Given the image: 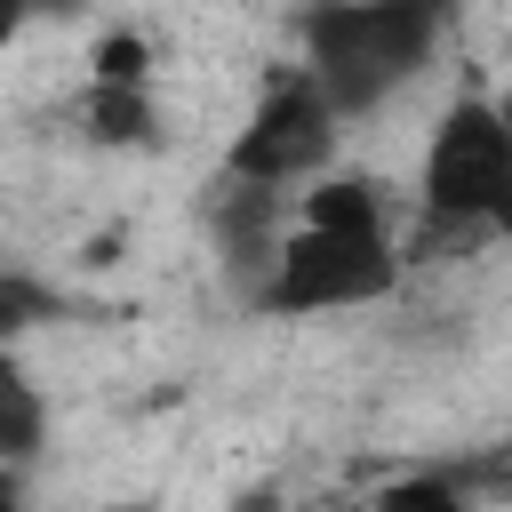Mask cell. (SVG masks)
Returning a JSON list of instances; mask_svg holds the SVG:
<instances>
[{
    "label": "cell",
    "mask_w": 512,
    "mask_h": 512,
    "mask_svg": "<svg viewBox=\"0 0 512 512\" xmlns=\"http://www.w3.org/2000/svg\"><path fill=\"white\" fill-rule=\"evenodd\" d=\"M104 512H160L152 496H128V504H104Z\"/></svg>",
    "instance_id": "cell-15"
},
{
    "label": "cell",
    "mask_w": 512,
    "mask_h": 512,
    "mask_svg": "<svg viewBox=\"0 0 512 512\" xmlns=\"http://www.w3.org/2000/svg\"><path fill=\"white\" fill-rule=\"evenodd\" d=\"M312 512H368V504H360V496H320Z\"/></svg>",
    "instance_id": "cell-13"
},
{
    "label": "cell",
    "mask_w": 512,
    "mask_h": 512,
    "mask_svg": "<svg viewBox=\"0 0 512 512\" xmlns=\"http://www.w3.org/2000/svg\"><path fill=\"white\" fill-rule=\"evenodd\" d=\"M512 232V120L496 96H456L416 160V240L400 264H440L448 248H488Z\"/></svg>",
    "instance_id": "cell-2"
},
{
    "label": "cell",
    "mask_w": 512,
    "mask_h": 512,
    "mask_svg": "<svg viewBox=\"0 0 512 512\" xmlns=\"http://www.w3.org/2000/svg\"><path fill=\"white\" fill-rule=\"evenodd\" d=\"M40 320H56V288L32 280V272H16V264H0V344H16Z\"/></svg>",
    "instance_id": "cell-9"
},
{
    "label": "cell",
    "mask_w": 512,
    "mask_h": 512,
    "mask_svg": "<svg viewBox=\"0 0 512 512\" xmlns=\"http://www.w3.org/2000/svg\"><path fill=\"white\" fill-rule=\"evenodd\" d=\"M16 24H24V8H16V0H0V40H8Z\"/></svg>",
    "instance_id": "cell-14"
},
{
    "label": "cell",
    "mask_w": 512,
    "mask_h": 512,
    "mask_svg": "<svg viewBox=\"0 0 512 512\" xmlns=\"http://www.w3.org/2000/svg\"><path fill=\"white\" fill-rule=\"evenodd\" d=\"M80 136L104 144V152H152L160 144V104H152V80H88L80 104H72Z\"/></svg>",
    "instance_id": "cell-6"
},
{
    "label": "cell",
    "mask_w": 512,
    "mask_h": 512,
    "mask_svg": "<svg viewBox=\"0 0 512 512\" xmlns=\"http://www.w3.org/2000/svg\"><path fill=\"white\" fill-rule=\"evenodd\" d=\"M336 136H344V120L328 112V96L312 88V72L304 64H288V72H272V88L248 104V120L232 128V144H224V184H264V192H296V184H312V176H328V160H336Z\"/></svg>",
    "instance_id": "cell-4"
},
{
    "label": "cell",
    "mask_w": 512,
    "mask_h": 512,
    "mask_svg": "<svg viewBox=\"0 0 512 512\" xmlns=\"http://www.w3.org/2000/svg\"><path fill=\"white\" fill-rule=\"evenodd\" d=\"M0 512H32V488H24L16 464H0Z\"/></svg>",
    "instance_id": "cell-11"
},
{
    "label": "cell",
    "mask_w": 512,
    "mask_h": 512,
    "mask_svg": "<svg viewBox=\"0 0 512 512\" xmlns=\"http://www.w3.org/2000/svg\"><path fill=\"white\" fill-rule=\"evenodd\" d=\"M464 0H320L304 16V72L336 120L392 104L440 48Z\"/></svg>",
    "instance_id": "cell-3"
},
{
    "label": "cell",
    "mask_w": 512,
    "mask_h": 512,
    "mask_svg": "<svg viewBox=\"0 0 512 512\" xmlns=\"http://www.w3.org/2000/svg\"><path fill=\"white\" fill-rule=\"evenodd\" d=\"M48 448V400L32 384V368L16 360V344H0V464L32 472Z\"/></svg>",
    "instance_id": "cell-7"
},
{
    "label": "cell",
    "mask_w": 512,
    "mask_h": 512,
    "mask_svg": "<svg viewBox=\"0 0 512 512\" xmlns=\"http://www.w3.org/2000/svg\"><path fill=\"white\" fill-rule=\"evenodd\" d=\"M360 504L368 512H480V496L464 488V472H392Z\"/></svg>",
    "instance_id": "cell-8"
},
{
    "label": "cell",
    "mask_w": 512,
    "mask_h": 512,
    "mask_svg": "<svg viewBox=\"0 0 512 512\" xmlns=\"http://www.w3.org/2000/svg\"><path fill=\"white\" fill-rule=\"evenodd\" d=\"M24 16H72V8H88V0H16Z\"/></svg>",
    "instance_id": "cell-12"
},
{
    "label": "cell",
    "mask_w": 512,
    "mask_h": 512,
    "mask_svg": "<svg viewBox=\"0 0 512 512\" xmlns=\"http://www.w3.org/2000/svg\"><path fill=\"white\" fill-rule=\"evenodd\" d=\"M88 64H96L88 80H152V48H144V32H104Z\"/></svg>",
    "instance_id": "cell-10"
},
{
    "label": "cell",
    "mask_w": 512,
    "mask_h": 512,
    "mask_svg": "<svg viewBox=\"0 0 512 512\" xmlns=\"http://www.w3.org/2000/svg\"><path fill=\"white\" fill-rule=\"evenodd\" d=\"M400 232L384 216V192L368 176H312V192L288 208L280 256L248 312L264 320H320V312H368L400 288Z\"/></svg>",
    "instance_id": "cell-1"
},
{
    "label": "cell",
    "mask_w": 512,
    "mask_h": 512,
    "mask_svg": "<svg viewBox=\"0 0 512 512\" xmlns=\"http://www.w3.org/2000/svg\"><path fill=\"white\" fill-rule=\"evenodd\" d=\"M280 232H288V192H264V184H224L208 192V240H216V264L232 280V296L248 304L280 256Z\"/></svg>",
    "instance_id": "cell-5"
}]
</instances>
